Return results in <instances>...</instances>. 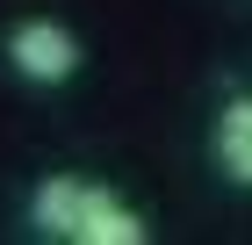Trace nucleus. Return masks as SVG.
I'll return each mask as SVG.
<instances>
[{"instance_id": "f257e3e1", "label": "nucleus", "mask_w": 252, "mask_h": 245, "mask_svg": "<svg viewBox=\"0 0 252 245\" xmlns=\"http://www.w3.org/2000/svg\"><path fill=\"white\" fill-rule=\"evenodd\" d=\"M29 224H36L43 238H58V245H144V238H152V224H144L116 188L79 180V173L36 180V195H29Z\"/></svg>"}, {"instance_id": "7ed1b4c3", "label": "nucleus", "mask_w": 252, "mask_h": 245, "mask_svg": "<svg viewBox=\"0 0 252 245\" xmlns=\"http://www.w3.org/2000/svg\"><path fill=\"white\" fill-rule=\"evenodd\" d=\"M216 166L231 173L238 188H252V94H238L216 115Z\"/></svg>"}, {"instance_id": "f03ea898", "label": "nucleus", "mask_w": 252, "mask_h": 245, "mask_svg": "<svg viewBox=\"0 0 252 245\" xmlns=\"http://www.w3.org/2000/svg\"><path fill=\"white\" fill-rule=\"evenodd\" d=\"M79 36L65 29V22H51V15H29V22H15L7 29V65H15L29 87H65V79L79 72Z\"/></svg>"}]
</instances>
